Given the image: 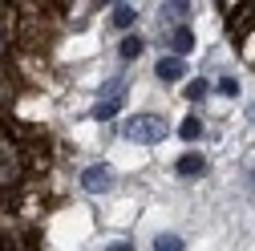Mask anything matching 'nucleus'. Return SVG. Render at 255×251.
Here are the masks:
<instances>
[{"label":"nucleus","mask_w":255,"mask_h":251,"mask_svg":"<svg viewBox=\"0 0 255 251\" xmlns=\"http://www.w3.org/2000/svg\"><path fill=\"white\" fill-rule=\"evenodd\" d=\"M122 110V93H110V98H102L98 106H93V118H102V122H110L114 114Z\"/></svg>","instance_id":"423d86ee"},{"label":"nucleus","mask_w":255,"mask_h":251,"mask_svg":"<svg viewBox=\"0 0 255 251\" xmlns=\"http://www.w3.org/2000/svg\"><path fill=\"white\" fill-rule=\"evenodd\" d=\"M106 251H130V243H110Z\"/></svg>","instance_id":"ddd939ff"},{"label":"nucleus","mask_w":255,"mask_h":251,"mask_svg":"<svg viewBox=\"0 0 255 251\" xmlns=\"http://www.w3.org/2000/svg\"><path fill=\"white\" fill-rule=\"evenodd\" d=\"M247 170H251V174H247V182H251V186H255V166H247Z\"/></svg>","instance_id":"4468645a"},{"label":"nucleus","mask_w":255,"mask_h":251,"mask_svg":"<svg viewBox=\"0 0 255 251\" xmlns=\"http://www.w3.org/2000/svg\"><path fill=\"white\" fill-rule=\"evenodd\" d=\"M154 251H186V247H182L178 235H158L154 239Z\"/></svg>","instance_id":"1a4fd4ad"},{"label":"nucleus","mask_w":255,"mask_h":251,"mask_svg":"<svg viewBox=\"0 0 255 251\" xmlns=\"http://www.w3.org/2000/svg\"><path fill=\"white\" fill-rule=\"evenodd\" d=\"M203 93H207V81H190V85H186V98H190V102H199Z\"/></svg>","instance_id":"9b49d317"},{"label":"nucleus","mask_w":255,"mask_h":251,"mask_svg":"<svg viewBox=\"0 0 255 251\" xmlns=\"http://www.w3.org/2000/svg\"><path fill=\"white\" fill-rule=\"evenodd\" d=\"M199 134H203V122H199V118H186V122H182V138H186V142H195Z\"/></svg>","instance_id":"9d476101"},{"label":"nucleus","mask_w":255,"mask_h":251,"mask_svg":"<svg viewBox=\"0 0 255 251\" xmlns=\"http://www.w3.org/2000/svg\"><path fill=\"white\" fill-rule=\"evenodd\" d=\"M154 73L162 77V81H182V73H186V61H182V57H162V61L154 65Z\"/></svg>","instance_id":"7ed1b4c3"},{"label":"nucleus","mask_w":255,"mask_h":251,"mask_svg":"<svg viewBox=\"0 0 255 251\" xmlns=\"http://www.w3.org/2000/svg\"><path fill=\"white\" fill-rule=\"evenodd\" d=\"M81 186L89 195H106L110 186H114V170L106 166V162H93V166H85V174H81Z\"/></svg>","instance_id":"f03ea898"},{"label":"nucleus","mask_w":255,"mask_h":251,"mask_svg":"<svg viewBox=\"0 0 255 251\" xmlns=\"http://www.w3.org/2000/svg\"><path fill=\"white\" fill-rule=\"evenodd\" d=\"M219 93H227V98H235V93H239V81H235V77H223V81H219Z\"/></svg>","instance_id":"f8f14e48"},{"label":"nucleus","mask_w":255,"mask_h":251,"mask_svg":"<svg viewBox=\"0 0 255 251\" xmlns=\"http://www.w3.org/2000/svg\"><path fill=\"white\" fill-rule=\"evenodd\" d=\"M170 130H166V122L162 118H154V114H138L122 126V138H130V142H142V146H154V142H162Z\"/></svg>","instance_id":"f257e3e1"},{"label":"nucleus","mask_w":255,"mask_h":251,"mask_svg":"<svg viewBox=\"0 0 255 251\" xmlns=\"http://www.w3.org/2000/svg\"><path fill=\"white\" fill-rule=\"evenodd\" d=\"M174 170H178V178H199L207 170V158L203 154H182V158L174 162Z\"/></svg>","instance_id":"20e7f679"},{"label":"nucleus","mask_w":255,"mask_h":251,"mask_svg":"<svg viewBox=\"0 0 255 251\" xmlns=\"http://www.w3.org/2000/svg\"><path fill=\"white\" fill-rule=\"evenodd\" d=\"M142 49H146V41L130 33V37L122 41V49H118V53H122V61H134V57H142Z\"/></svg>","instance_id":"6e6552de"},{"label":"nucleus","mask_w":255,"mask_h":251,"mask_svg":"<svg viewBox=\"0 0 255 251\" xmlns=\"http://www.w3.org/2000/svg\"><path fill=\"white\" fill-rule=\"evenodd\" d=\"M170 49H174V57H186L190 49H195V33H190L186 24H178L174 33H170Z\"/></svg>","instance_id":"39448f33"},{"label":"nucleus","mask_w":255,"mask_h":251,"mask_svg":"<svg viewBox=\"0 0 255 251\" xmlns=\"http://www.w3.org/2000/svg\"><path fill=\"white\" fill-rule=\"evenodd\" d=\"M110 20H114V28H130L138 20V8L134 4H114V16Z\"/></svg>","instance_id":"0eeeda50"}]
</instances>
